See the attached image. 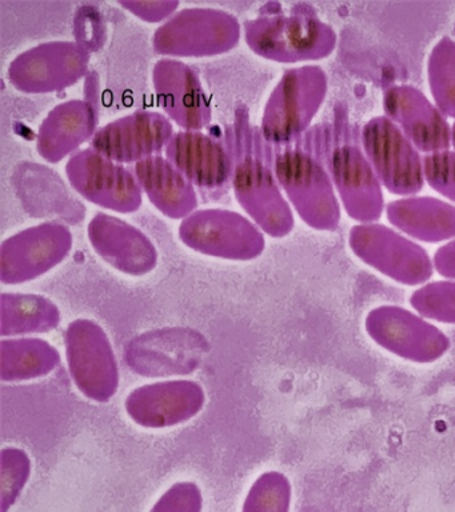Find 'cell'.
Returning <instances> with one entry per match:
<instances>
[{
    "instance_id": "cell-8",
    "label": "cell",
    "mask_w": 455,
    "mask_h": 512,
    "mask_svg": "<svg viewBox=\"0 0 455 512\" xmlns=\"http://www.w3.org/2000/svg\"><path fill=\"white\" fill-rule=\"evenodd\" d=\"M205 390L193 380H169L135 388L125 408L133 422L145 428L178 426L205 406Z\"/></svg>"
},
{
    "instance_id": "cell-10",
    "label": "cell",
    "mask_w": 455,
    "mask_h": 512,
    "mask_svg": "<svg viewBox=\"0 0 455 512\" xmlns=\"http://www.w3.org/2000/svg\"><path fill=\"white\" fill-rule=\"evenodd\" d=\"M71 238L66 228H31L3 243L0 254V278L6 284L37 279L61 263L70 251Z\"/></svg>"
},
{
    "instance_id": "cell-19",
    "label": "cell",
    "mask_w": 455,
    "mask_h": 512,
    "mask_svg": "<svg viewBox=\"0 0 455 512\" xmlns=\"http://www.w3.org/2000/svg\"><path fill=\"white\" fill-rule=\"evenodd\" d=\"M139 184L159 208L170 216L186 215L195 206V195L189 180L169 162L151 156L137 164Z\"/></svg>"
},
{
    "instance_id": "cell-13",
    "label": "cell",
    "mask_w": 455,
    "mask_h": 512,
    "mask_svg": "<svg viewBox=\"0 0 455 512\" xmlns=\"http://www.w3.org/2000/svg\"><path fill=\"white\" fill-rule=\"evenodd\" d=\"M167 160L191 184L218 188L229 182L233 160L222 143L202 132H178L167 144Z\"/></svg>"
},
{
    "instance_id": "cell-20",
    "label": "cell",
    "mask_w": 455,
    "mask_h": 512,
    "mask_svg": "<svg viewBox=\"0 0 455 512\" xmlns=\"http://www.w3.org/2000/svg\"><path fill=\"white\" fill-rule=\"evenodd\" d=\"M61 363L57 348L38 338L3 339L0 342V379L22 382L49 375Z\"/></svg>"
},
{
    "instance_id": "cell-14",
    "label": "cell",
    "mask_w": 455,
    "mask_h": 512,
    "mask_svg": "<svg viewBox=\"0 0 455 512\" xmlns=\"http://www.w3.org/2000/svg\"><path fill=\"white\" fill-rule=\"evenodd\" d=\"M75 187L87 198L105 207L118 210L141 202V188L134 176L98 152H83L69 166Z\"/></svg>"
},
{
    "instance_id": "cell-9",
    "label": "cell",
    "mask_w": 455,
    "mask_h": 512,
    "mask_svg": "<svg viewBox=\"0 0 455 512\" xmlns=\"http://www.w3.org/2000/svg\"><path fill=\"white\" fill-rule=\"evenodd\" d=\"M383 110L403 134L423 152L449 150L451 126L446 115L411 84H397L383 95Z\"/></svg>"
},
{
    "instance_id": "cell-2",
    "label": "cell",
    "mask_w": 455,
    "mask_h": 512,
    "mask_svg": "<svg viewBox=\"0 0 455 512\" xmlns=\"http://www.w3.org/2000/svg\"><path fill=\"white\" fill-rule=\"evenodd\" d=\"M275 174L295 210L317 230H335L341 208L331 176L325 166L305 151L282 152L275 160Z\"/></svg>"
},
{
    "instance_id": "cell-27",
    "label": "cell",
    "mask_w": 455,
    "mask_h": 512,
    "mask_svg": "<svg viewBox=\"0 0 455 512\" xmlns=\"http://www.w3.org/2000/svg\"><path fill=\"white\" fill-rule=\"evenodd\" d=\"M201 488L193 482L175 483L161 496L150 512H202Z\"/></svg>"
},
{
    "instance_id": "cell-11",
    "label": "cell",
    "mask_w": 455,
    "mask_h": 512,
    "mask_svg": "<svg viewBox=\"0 0 455 512\" xmlns=\"http://www.w3.org/2000/svg\"><path fill=\"white\" fill-rule=\"evenodd\" d=\"M170 123L155 112H137L95 132L91 146L115 163L142 162L171 140Z\"/></svg>"
},
{
    "instance_id": "cell-28",
    "label": "cell",
    "mask_w": 455,
    "mask_h": 512,
    "mask_svg": "<svg viewBox=\"0 0 455 512\" xmlns=\"http://www.w3.org/2000/svg\"><path fill=\"white\" fill-rule=\"evenodd\" d=\"M433 264L443 278L455 280V238L435 252Z\"/></svg>"
},
{
    "instance_id": "cell-15",
    "label": "cell",
    "mask_w": 455,
    "mask_h": 512,
    "mask_svg": "<svg viewBox=\"0 0 455 512\" xmlns=\"http://www.w3.org/2000/svg\"><path fill=\"white\" fill-rule=\"evenodd\" d=\"M217 215L218 223H211L206 216V224L191 222L181 228L182 239L187 246L202 254L231 260L257 258L265 247L261 232L245 222L238 215L230 216L226 223Z\"/></svg>"
},
{
    "instance_id": "cell-26",
    "label": "cell",
    "mask_w": 455,
    "mask_h": 512,
    "mask_svg": "<svg viewBox=\"0 0 455 512\" xmlns=\"http://www.w3.org/2000/svg\"><path fill=\"white\" fill-rule=\"evenodd\" d=\"M425 179L431 188L455 202V151H439L423 159Z\"/></svg>"
},
{
    "instance_id": "cell-23",
    "label": "cell",
    "mask_w": 455,
    "mask_h": 512,
    "mask_svg": "<svg viewBox=\"0 0 455 512\" xmlns=\"http://www.w3.org/2000/svg\"><path fill=\"white\" fill-rule=\"evenodd\" d=\"M291 483L278 471L265 472L251 486L242 512H290Z\"/></svg>"
},
{
    "instance_id": "cell-17",
    "label": "cell",
    "mask_w": 455,
    "mask_h": 512,
    "mask_svg": "<svg viewBox=\"0 0 455 512\" xmlns=\"http://www.w3.org/2000/svg\"><path fill=\"white\" fill-rule=\"evenodd\" d=\"M237 170L251 179L247 183L234 180V184L251 187V192L247 194L251 195V215L258 220L259 226L275 238L289 234L294 226L293 214L269 168L255 159H249Z\"/></svg>"
},
{
    "instance_id": "cell-21",
    "label": "cell",
    "mask_w": 455,
    "mask_h": 512,
    "mask_svg": "<svg viewBox=\"0 0 455 512\" xmlns=\"http://www.w3.org/2000/svg\"><path fill=\"white\" fill-rule=\"evenodd\" d=\"M61 312L45 296L2 294L0 335L19 336L49 332L59 326Z\"/></svg>"
},
{
    "instance_id": "cell-6",
    "label": "cell",
    "mask_w": 455,
    "mask_h": 512,
    "mask_svg": "<svg viewBox=\"0 0 455 512\" xmlns=\"http://www.w3.org/2000/svg\"><path fill=\"white\" fill-rule=\"evenodd\" d=\"M365 327L379 347L409 362H437L451 346L445 332L399 306L374 308L366 316Z\"/></svg>"
},
{
    "instance_id": "cell-4",
    "label": "cell",
    "mask_w": 455,
    "mask_h": 512,
    "mask_svg": "<svg viewBox=\"0 0 455 512\" xmlns=\"http://www.w3.org/2000/svg\"><path fill=\"white\" fill-rule=\"evenodd\" d=\"M363 150L379 180L397 195H411L425 184V164L419 150L401 128L387 118L375 116L362 128Z\"/></svg>"
},
{
    "instance_id": "cell-7",
    "label": "cell",
    "mask_w": 455,
    "mask_h": 512,
    "mask_svg": "<svg viewBox=\"0 0 455 512\" xmlns=\"http://www.w3.org/2000/svg\"><path fill=\"white\" fill-rule=\"evenodd\" d=\"M255 22L251 28V47L282 62L325 58L337 43L333 28L314 15L273 16Z\"/></svg>"
},
{
    "instance_id": "cell-12",
    "label": "cell",
    "mask_w": 455,
    "mask_h": 512,
    "mask_svg": "<svg viewBox=\"0 0 455 512\" xmlns=\"http://www.w3.org/2000/svg\"><path fill=\"white\" fill-rule=\"evenodd\" d=\"M330 171L334 186L351 218L362 223H373L381 216L385 206L382 183L361 148L355 144L335 148L330 158Z\"/></svg>"
},
{
    "instance_id": "cell-24",
    "label": "cell",
    "mask_w": 455,
    "mask_h": 512,
    "mask_svg": "<svg viewBox=\"0 0 455 512\" xmlns=\"http://www.w3.org/2000/svg\"><path fill=\"white\" fill-rule=\"evenodd\" d=\"M410 304L422 318L455 324V280L425 284L413 292Z\"/></svg>"
},
{
    "instance_id": "cell-5",
    "label": "cell",
    "mask_w": 455,
    "mask_h": 512,
    "mask_svg": "<svg viewBox=\"0 0 455 512\" xmlns=\"http://www.w3.org/2000/svg\"><path fill=\"white\" fill-rule=\"evenodd\" d=\"M65 340L75 386L94 402H109L119 387V368L105 330L93 320L78 319L67 327Z\"/></svg>"
},
{
    "instance_id": "cell-1",
    "label": "cell",
    "mask_w": 455,
    "mask_h": 512,
    "mask_svg": "<svg viewBox=\"0 0 455 512\" xmlns=\"http://www.w3.org/2000/svg\"><path fill=\"white\" fill-rule=\"evenodd\" d=\"M327 94L326 72L318 66L291 68L267 103L263 134L274 143L290 142L309 127Z\"/></svg>"
},
{
    "instance_id": "cell-25",
    "label": "cell",
    "mask_w": 455,
    "mask_h": 512,
    "mask_svg": "<svg viewBox=\"0 0 455 512\" xmlns=\"http://www.w3.org/2000/svg\"><path fill=\"white\" fill-rule=\"evenodd\" d=\"M31 475L30 456L17 447L0 452V506L7 512L22 494Z\"/></svg>"
},
{
    "instance_id": "cell-18",
    "label": "cell",
    "mask_w": 455,
    "mask_h": 512,
    "mask_svg": "<svg viewBox=\"0 0 455 512\" xmlns=\"http://www.w3.org/2000/svg\"><path fill=\"white\" fill-rule=\"evenodd\" d=\"M91 240L98 254L125 274L145 275L157 263L153 244L134 228L99 224L91 230Z\"/></svg>"
},
{
    "instance_id": "cell-16",
    "label": "cell",
    "mask_w": 455,
    "mask_h": 512,
    "mask_svg": "<svg viewBox=\"0 0 455 512\" xmlns=\"http://www.w3.org/2000/svg\"><path fill=\"white\" fill-rule=\"evenodd\" d=\"M387 219L422 242H442L455 236V206L431 196L394 200L387 206Z\"/></svg>"
},
{
    "instance_id": "cell-22",
    "label": "cell",
    "mask_w": 455,
    "mask_h": 512,
    "mask_svg": "<svg viewBox=\"0 0 455 512\" xmlns=\"http://www.w3.org/2000/svg\"><path fill=\"white\" fill-rule=\"evenodd\" d=\"M427 72L435 106L455 118V40L445 36L435 44Z\"/></svg>"
},
{
    "instance_id": "cell-29",
    "label": "cell",
    "mask_w": 455,
    "mask_h": 512,
    "mask_svg": "<svg viewBox=\"0 0 455 512\" xmlns=\"http://www.w3.org/2000/svg\"><path fill=\"white\" fill-rule=\"evenodd\" d=\"M451 144H453L455 148V122L453 126H451Z\"/></svg>"
},
{
    "instance_id": "cell-3",
    "label": "cell",
    "mask_w": 455,
    "mask_h": 512,
    "mask_svg": "<svg viewBox=\"0 0 455 512\" xmlns=\"http://www.w3.org/2000/svg\"><path fill=\"white\" fill-rule=\"evenodd\" d=\"M351 251L367 266L406 286H419L431 278L433 260L425 248L379 223H362L351 228Z\"/></svg>"
}]
</instances>
